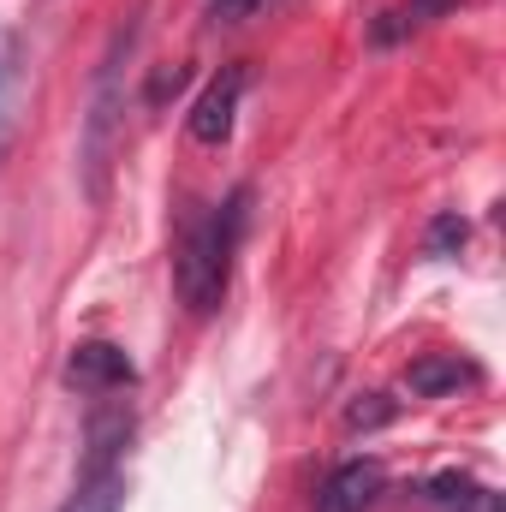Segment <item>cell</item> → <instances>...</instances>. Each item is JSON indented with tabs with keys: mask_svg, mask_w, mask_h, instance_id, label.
<instances>
[{
	"mask_svg": "<svg viewBox=\"0 0 506 512\" xmlns=\"http://www.w3.org/2000/svg\"><path fill=\"white\" fill-rule=\"evenodd\" d=\"M239 239H245V191H233L227 203L203 209V215L185 227V239H179V251H173V286H179V298H185L191 316H209V310L227 298Z\"/></svg>",
	"mask_w": 506,
	"mask_h": 512,
	"instance_id": "1",
	"label": "cell"
},
{
	"mask_svg": "<svg viewBox=\"0 0 506 512\" xmlns=\"http://www.w3.org/2000/svg\"><path fill=\"white\" fill-rule=\"evenodd\" d=\"M137 48V24H120L102 66H96V84H90V108H84V131H78V173H84V191L90 203H108V173H114V155H120V131H126V60Z\"/></svg>",
	"mask_w": 506,
	"mask_h": 512,
	"instance_id": "2",
	"label": "cell"
},
{
	"mask_svg": "<svg viewBox=\"0 0 506 512\" xmlns=\"http://www.w3.org/2000/svg\"><path fill=\"white\" fill-rule=\"evenodd\" d=\"M131 358L120 346H108V340H84V346H72V358H66V382L78 387V393H120L131 387Z\"/></svg>",
	"mask_w": 506,
	"mask_h": 512,
	"instance_id": "3",
	"label": "cell"
},
{
	"mask_svg": "<svg viewBox=\"0 0 506 512\" xmlns=\"http://www.w3.org/2000/svg\"><path fill=\"white\" fill-rule=\"evenodd\" d=\"M239 96H245V66H227L191 108V137L197 143H227L233 137V114H239Z\"/></svg>",
	"mask_w": 506,
	"mask_h": 512,
	"instance_id": "4",
	"label": "cell"
},
{
	"mask_svg": "<svg viewBox=\"0 0 506 512\" xmlns=\"http://www.w3.org/2000/svg\"><path fill=\"white\" fill-rule=\"evenodd\" d=\"M376 495H381V465L376 459H352V465H340V471L322 483L316 512H370Z\"/></svg>",
	"mask_w": 506,
	"mask_h": 512,
	"instance_id": "5",
	"label": "cell"
},
{
	"mask_svg": "<svg viewBox=\"0 0 506 512\" xmlns=\"http://www.w3.org/2000/svg\"><path fill=\"white\" fill-rule=\"evenodd\" d=\"M483 376L477 364H465V358H453V352H435V358H417L411 370H405V387L417 393V399H435V393H453V387H471Z\"/></svg>",
	"mask_w": 506,
	"mask_h": 512,
	"instance_id": "6",
	"label": "cell"
},
{
	"mask_svg": "<svg viewBox=\"0 0 506 512\" xmlns=\"http://www.w3.org/2000/svg\"><path fill=\"white\" fill-rule=\"evenodd\" d=\"M465 0H405V6H393V12H381L376 24V42H399L405 30H423V24H435V18H447V12H459Z\"/></svg>",
	"mask_w": 506,
	"mask_h": 512,
	"instance_id": "7",
	"label": "cell"
},
{
	"mask_svg": "<svg viewBox=\"0 0 506 512\" xmlns=\"http://www.w3.org/2000/svg\"><path fill=\"white\" fill-rule=\"evenodd\" d=\"M126 435H131V411L126 405L90 417V471H114V453L126 447Z\"/></svg>",
	"mask_w": 506,
	"mask_h": 512,
	"instance_id": "8",
	"label": "cell"
},
{
	"mask_svg": "<svg viewBox=\"0 0 506 512\" xmlns=\"http://www.w3.org/2000/svg\"><path fill=\"white\" fill-rule=\"evenodd\" d=\"M120 507H126V477L120 471H90L60 512H120Z\"/></svg>",
	"mask_w": 506,
	"mask_h": 512,
	"instance_id": "9",
	"label": "cell"
},
{
	"mask_svg": "<svg viewBox=\"0 0 506 512\" xmlns=\"http://www.w3.org/2000/svg\"><path fill=\"white\" fill-rule=\"evenodd\" d=\"M12 90H18V48L0 42V149H6V131H12Z\"/></svg>",
	"mask_w": 506,
	"mask_h": 512,
	"instance_id": "10",
	"label": "cell"
},
{
	"mask_svg": "<svg viewBox=\"0 0 506 512\" xmlns=\"http://www.w3.org/2000/svg\"><path fill=\"white\" fill-rule=\"evenodd\" d=\"M465 221L459 215H435V227H429V256H453V251H465Z\"/></svg>",
	"mask_w": 506,
	"mask_h": 512,
	"instance_id": "11",
	"label": "cell"
},
{
	"mask_svg": "<svg viewBox=\"0 0 506 512\" xmlns=\"http://www.w3.org/2000/svg\"><path fill=\"white\" fill-rule=\"evenodd\" d=\"M393 417V405L381 399V393H364L352 411H346V429H376V423H387Z\"/></svg>",
	"mask_w": 506,
	"mask_h": 512,
	"instance_id": "12",
	"label": "cell"
},
{
	"mask_svg": "<svg viewBox=\"0 0 506 512\" xmlns=\"http://www.w3.org/2000/svg\"><path fill=\"white\" fill-rule=\"evenodd\" d=\"M471 495H477V489H471V477H453V471H447V477H435V501H447V507H453V501H471Z\"/></svg>",
	"mask_w": 506,
	"mask_h": 512,
	"instance_id": "13",
	"label": "cell"
},
{
	"mask_svg": "<svg viewBox=\"0 0 506 512\" xmlns=\"http://www.w3.org/2000/svg\"><path fill=\"white\" fill-rule=\"evenodd\" d=\"M256 6H262V0H215V18H245Z\"/></svg>",
	"mask_w": 506,
	"mask_h": 512,
	"instance_id": "14",
	"label": "cell"
}]
</instances>
